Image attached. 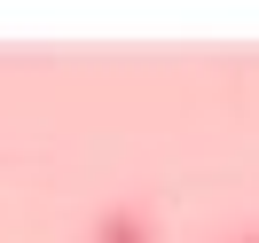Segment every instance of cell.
<instances>
[{"mask_svg":"<svg viewBox=\"0 0 259 243\" xmlns=\"http://www.w3.org/2000/svg\"><path fill=\"white\" fill-rule=\"evenodd\" d=\"M228 243H259V235H228Z\"/></svg>","mask_w":259,"mask_h":243,"instance_id":"obj_1","label":"cell"}]
</instances>
